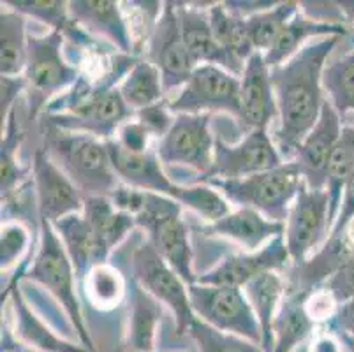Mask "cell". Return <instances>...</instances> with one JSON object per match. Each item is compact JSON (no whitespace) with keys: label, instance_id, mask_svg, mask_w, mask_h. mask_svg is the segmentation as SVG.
I'll return each instance as SVG.
<instances>
[{"label":"cell","instance_id":"cell-55","mask_svg":"<svg viewBox=\"0 0 354 352\" xmlns=\"http://www.w3.org/2000/svg\"><path fill=\"white\" fill-rule=\"evenodd\" d=\"M2 352H9V351H6V349H2Z\"/></svg>","mask_w":354,"mask_h":352},{"label":"cell","instance_id":"cell-3","mask_svg":"<svg viewBox=\"0 0 354 352\" xmlns=\"http://www.w3.org/2000/svg\"><path fill=\"white\" fill-rule=\"evenodd\" d=\"M44 150L78 187L83 198H109L122 185L106 141L94 136L60 131L46 124Z\"/></svg>","mask_w":354,"mask_h":352},{"label":"cell","instance_id":"cell-42","mask_svg":"<svg viewBox=\"0 0 354 352\" xmlns=\"http://www.w3.org/2000/svg\"><path fill=\"white\" fill-rule=\"evenodd\" d=\"M134 116H136L138 122H141L148 131L152 132V136H156L159 140L169 132L173 122H175L171 109H169L167 102L162 101L140 109V111L134 113Z\"/></svg>","mask_w":354,"mask_h":352},{"label":"cell","instance_id":"cell-24","mask_svg":"<svg viewBox=\"0 0 354 352\" xmlns=\"http://www.w3.org/2000/svg\"><path fill=\"white\" fill-rule=\"evenodd\" d=\"M51 225L62 240L64 248L73 263L74 271H76V279L85 282L92 268H95L97 264H106L109 256L101 247L97 237L94 234L86 219L83 217V213L67 215Z\"/></svg>","mask_w":354,"mask_h":352},{"label":"cell","instance_id":"cell-48","mask_svg":"<svg viewBox=\"0 0 354 352\" xmlns=\"http://www.w3.org/2000/svg\"><path fill=\"white\" fill-rule=\"evenodd\" d=\"M298 4H300V11L315 21L335 25L347 24L339 8V2H298Z\"/></svg>","mask_w":354,"mask_h":352},{"label":"cell","instance_id":"cell-50","mask_svg":"<svg viewBox=\"0 0 354 352\" xmlns=\"http://www.w3.org/2000/svg\"><path fill=\"white\" fill-rule=\"evenodd\" d=\"M328 329L337 337L354 338V298L340 303L333 317L326 322Z\"/></svg>","mask_w":354,"mask_h":352},{"label":"cell","instance_id":"cell-20","mask_svg":"<svg viewBox=\"0 0 354 352\" xmlns=\"http://www.w3.org/2000/svg\"><path fill=\"white\" fill-rule=\"evenodd\" d=\"M183 43L187 46L196 66H218L233 76L241 77L243 67L233 62V58L222 50L210 27L208 11L192 4L176 2Z\"/></svg>","mask_w":354,"mask_h":352},{"label":"cell","instance_id":"cell-4","mask_svg":"<svg viewBox=\"0 0 354 352\" xmlns=\"http://www.w3.org/2000/svg\"><path fill=\"white\" fill-rule=\"evenodd\" d=\"M301 182L304 176L300 166L296 160H288L275 169L252 174L247 178H207L198 183L214 187L227 203L238 205L240 208L256 210L268 221L284 224Z\"/></svg>","mask_w":354,"mask_h":352},{"label":"cell","instance_id":"cell-43","mask_svg":"<svg viewBox=\"0 0 354 352\" xmlns=\"http://www.w3.org/2000/svg\"><path fill=\"white\" fill-rule=\"evenodd\" d=\"M324 289L331 293L337 303H346L354 298V256L347 257L339 270L324 282Z\"/></svg>","mask_w":354,"mask_h":352},{"label":"cell","instance_id":"cell-30","mask_svg":"<svg viewBox=\"0 0 354 352\" xmlns=\"http://www.w3.org/2000/svg\"><path fill=\"white\" fill-rule=\"evenodd\" d=\"M208 18H210L212 32H214L222 50L233 58L234 64L245 69L247 60L254 53H257L252 46L249 32H247L245 18H240L238 15L231 12L224 6V2L222 4H212L210 9H208Z\"/></svg>","mask_w":354,"mask_h":352},{"label":"cell","instance_id":"cell-21","mask_svg":"<svg viewBox=\"0 0 354 352\" xmlns=\"http://www.w3.org/2000/svg\"><path fill=\"white\" fill-rule=\"evenodd\" d=\"M6 296H11L15 337L24 347L34 352H90L83 345H74L73 342H67L66 338L55 333L25 302L16 279L6 290Z\"/></svg>","mask_w":354,"mask_h":352},{"label":"cell","instance_id":"cell-14","mask_svg":"<svg viewBox=\"0 0 354 352\" xmlns=\"http://www.w3.org/2000/svg\"><path fill=\"white\" fill-rule=\"evenodd\" d=\"M148 57L159 69L166 92L185 85L198 67L183 43L176 2H164L162 12L150 32Z\"/></svg>","mask_w":354,"mask_h":352},{"label":"cell","instance_id":"cell-8","mask_svg":"<svg viewBox=\"0 0 354 352\" xmlns=\"http://www.w3.org/2000/svg\"><path fill=\"white\" fill-rule=\"evenodd\" d=\"M196 317L224 333L261 345L263 331L243 289L192 284L187 287Z\"/></svg>","mask_w":354,"mask_h":352},{"label":"cell","instance_id":"cell-40","mask_svg":"<svg viewBox=\"0 0 354 352\" xmlns=\"http://www.w3.org/2000/svg\"><path fill=\"white\" fill-rule=\"evenodd\" d=\"M180 206L192 210L205 221L217 222L222 217H226L230 212V203L222 198V194L217 192L214 187L207 183H192V185H182L180 196L176 199Z\"/></svg>","mask_w":354,"mask_h":352},{"label":"cell","instance_id":"cell-49","mask_svg":"<svg viewBox=\"0 0 354 352\" xmlns=\"http://www.w3.org/2000/svg\"><path fill=\"white\" fill-rule=\"evenodd\" d=\"M27 89V80L25 76H2L0 80V116L2 124L8 120L9 113L16 106V99L24 90Z\"/></svg>","mask_w":354,"mask_h":352},{"label":"cell","instance_id":"cell-35","mask_svg":"<svg viewBox=\"0 0 354 352\" xmlns=\"http://www.w3.org/2000/svg\"><path fill=\"white\" fill-rule=\"evenodd\" d=\"M323 89L340 118L354 113V46L349 53L326 66Z\"/></svg>","mask_w":354,"mask_h":352},{"label":"cell","instance_id":"cell-18","mask_svg":"<svg viewBox=\"0 0 354 352\" xmlns=\"http://www.w3.org/2000/svg\"><path fill=\"white\" fill-rule=\"evenodd\" d=\"M240 83L238 124L249 131L268 129L270 122L279 116V109H277L275 93L270 77V67L266 66L263 53H254L247 60Z\"/></svg>","mask_w":354,"mask_h":352},{"label":"cell","instance_id":"cell-31","mask_svg":"<svg viewBox=\"0 0 354 352\" xmlns=\"http://www.w3.org/2000/svg\"><path fill=\"white\" fill-rule=\"evenodd\" d=\"M27 18L9 8L2 9L0 12V74L21 76L27 67Z\"/></svg>","mask_w":354,"mask_h":352},{"label":"cell","instance_id":"cell-52","mask_svg":"<svg viewBox=\"0 0 354 352\" xmlns=\"http://www.w3.org/2000/svg\"><path fill=\"white\" fill-rule=\"evenodd\" d=\"M337 338L342 342V345L347 349V351L354 352V338H351V337H337Z\"/></svg>","mask_w":354,"mask_h":352},{"label":"cell","instance_id":"cell-19","mask_svg":"<svg viewBox=\"0 0 354 352\" xmlns=\"http://www.w3.org/2000/svg\"><path fill=\"white\" fill-rule=\"evenodd\" d=\"M106 147H108L115 173L122 183L145 190V192L167 196L175 201L178 199L182 185H176L167 178L156 150L150 148L145 154H133V151L124 150L115 140L106 141Z\"/></svg>","mask_w":354,"mask_h":352},{"label":"cell","instance_id":"cell-51","mask_svg":"<svg viewBox=\"0 0 354 352\" xmlns=\"http://www.w3.org/2000/svg\"><path fill=\"white\" fill-rule=\"evenodd\" d=\"M340 344L342 342L335 338L333 335H319V337L312 338L308 352H342Z\"/></svg>","mask_w":354,"mask_h":352},{"label":"cell","instance_id":"cell-29","mask_svg":"<svg viewBox=\"0 0 354 352\" xmlns=\"http://www.w3.org/2000/svg\"><path fill=\"white\" fill-rule=\"evenodd\" d=\"M247 299L252 306L254 314L259 321L261 331H263V342L261 349L263 352L273 351V321L279 312L282 295H284V282L277 271L263 273L257 279L250 280L243 287Z\"/></svg>","mask_w":354,"mask_h":352},{"label":"cell","instance_id":"cell-44","mask_svg":"<svg viewBox=\"0 0 354 352\" xmlns=\"http://www.w3.org/2000/svg\"><path fill=\"white\" fill-rule=\"evenodd\" d=\"M152 138V132L148 131L141 122L129 120L118 129L115 141L124 150L133 151V154H145V151L150 150V140Z\"/></svg>","mask_w":354,"mask_h":352},{"label":"cell","instance_id":"cell-2","mask_svg":"<svg viewBox=\"0 0 354 352\" xmlns=\"http://www.w3.org/2000/svg\"><path fill=\"white\" fill-rule=\"evenodd\" d=\"M136 62V58L129 55L118 57L104 82L97 85L78 80L69 93L51 102L46 124L60 131L94 136L101 141L117 138L118 129L133 118L134 111L125 104L115 83L120 76H127Z\"/></svg>","mask_w":354,"mask_h":352},{"label":"cell","instance_id":"cell-15","mask_svg":"<svg viewBox=\"0 0 354 352\" xmlns=\"http://www.w3.org/2000/svg\"><path fill=\"white\" fill-rule=\"evenodd\" d=\"M32 183L35 189V205L39 219L48 222H57L60 219L82 213L85 198L78 187L60 169L44 148L35 150L32 159Z\"/></svg>","mask_w":354,"mask_h":352},{"label":"cell","instance_id":"cell-47","mask_svg":"<svg viewBox=\"0 0 354 352\" xmlns=\"http://www.w3.org/2000/svg\"><path fill=\"white\" fill-rule=\"evenodd\" d=\"M353 221H354V174L347 180L346 187H344L339 215H337V219H335V224L333 228H331V232L328 238H342Z\"/></svg>","mask_w":354,"mask_h":352},{"label":"cell","instance_id":"cell-26","mask_svg":"<svg viewBox=\"0 0 354 352\" xmlns=\"http://www.w3.org/2000/svg\"><path fill=\"white\" fill-rule=\"evenodd\" d=\"M347 34L346 25H335V24H323V21H315V19L307 18L301 11L296 12L289 19L286 27L282 28L281 35L277 37L273 46L266 51L265 62L270 69L282 66L288 62L289 58L295 57L301 48L305 46L310 37H330V35H342Z\"/></svg>","mask_w":354,"mask_h":352},{"label":"cell","instance_id":"cell-32","mask_svg":"<svg viewBox=\"0 0 354 352\" xmlns=\"http://www.w3.org/2000/svg\"><path fill=\"white\" fill-rule=\"evenodd\" d=\"M122 99L134 113L162 101L166 93L159 69L150 60H138L118 85Z\"/></svg>","mask_w":354,"mask_h":352},{"label":"cell","instance_id":"cell-1","mask_svg":"<svg viewBox=\"0 0 354 352\" xmlns=\"http://www.w3.org/2000/svg\"><path fill=\"white\" fill-rule=\"evenodd\" d=\"M339 35L321 37L307 43L295 57L282 66L270 69L277 109L279 129L275 132V147L282 159L292 160L308 132L317 124L323 109V74L326 58L335 50Z\"/></svg>","mask_w":354,"mask_h":352},{"label":"cell","instance_id":"cell-5","mask_svg":"<svg viewBox=\"0 0 354 352\" xmlns=\"http://www.w3.org/2000/svg\"><path fill=\"white\" fill-rule=\"evenodd\" d=\"M39 248L35 252L34 263L28 268L24 279L39 284L53 296L59 305H62L71 326L80 338V345L95 352V345L88 333L85 319L82 314V305L76 296V271L64 248L62 240L59 238L51 222L39 219Z\"/></svg>","mask_w":354,"mask_h":352},{"label":"cell","instance_id":"cell-23","mask_svg":"<svg viewBox=\"0 0 354 352\" xmlns=\"http://www.w3.org/2000/svg\"><path fill=\"white\" fill-rule=\"evenodd\" d=\"M201 232L205 237L227 238L247 252H256L257 247L265 245L268 240L282 237L286 232V224L268 221L256 210L240 208L227 213L221 221L203 225Z\"/></svg>","mask_w":354,"mask_h":352},{"label":"cell","instance_id":"cell-25","mask_svg":"<svg viewBox=\"0 0 354 352\" xmlns=\"http://www.w3.org/2000/svg\"><path fill=\"white\" fill-rule=\"evenodd\" d=\"M162 308L136 280L129 282V324L125 349L129 352H156Z\"/></svg>","mask_w":354,"mask_h":352},{"label":"cell","instance_id":"cell-28","mask_svg":"<svg viewBox=\"0 0 354 352\" xmlns=\"http://www.w3.org/2000/svg\"><path fill=\"white\" fill-rule=\"evenodd\" d=\"M307 296L288 293L273 321V351L296 352L312 333L315 322L305 308Z\"/></svg>","mask_w":354,"mask_h":352},{"label":"cell","instance_id":"cell-11","mask_svg":"<svg viewBox=\"0 0 354 352\" xmlns=\"http://www.w3.org/2000/svg\"><path fill=\"white\" fill-rule=\"evenodd\" d=\"M212 115H176L171 129L157 143V157L164 166L191 167L207 176L214 164L215 140L210 132Z\"/></svg>","mask_w":354,"mask_h":352},{"label":"cell","instance_id":"cell-9","mask_svg":"<svg viewBox=\"0 0 354 352\" xmlns=\"http://www.w3.org/2000/svg\"><path fill=\"white\" fill-rule=\"evenodd\" d=\"M131 268H133V279L148 295L169 308L175 317L176 337L187 335L189 326L196 319L187 284L180 279L178 273L160 257L159 252L148 240H145L134 250Z\"/></svg>","mask_w":354,"mask_h":352},{"label":"cell","instance_id":"cell-45","mask_svg":"<svg viewBox=\"0 0 354 352\" xmlns=\"http://www.w3.org/2000/svg\"><path fill=\"white\" fill-rule=\"evenodd\" d=\"M305 308H307L308 315H310L314 322H328L335 315L337 308H339V303L331 296L330 290L321 287V289H315L314 293H310L307 296V299H305Z\"/></svg>","mask_w":354,"mask_h":352},{"label":"cell","instance_id":"cell-17","mask_svg":"<svg viewBox=\"0 0 354 352\" xmlns=\"http://www.w3.org/2000/svg\"><path fill=\"white\" fill-rule=\"evenodd\" d=\"M342 118L326 99L321 109L319 120L308 132L292 159L300 166L304 182L310 189H326L328 164L342 134Z\"/></svg>","mask_w":354,"mask_h":352},{"label":"cell","instance_id":"cell-27","mask_svg":"<svg viewBox=\"0 0 354 352\" xmlns=\"http://www.w3.org/2000/svg\"><path fill=\"white\" fill-rule=\"evenodd\" d=\"M82 213L108 256L136 228V219L115 208L109 198H85Z\"/></svg>","mask_w":354,"mask_h":352},{"label":"cell","instance_id":"cell-54","mask_svg":"<svg viewBox=\"0 0 354 352\" xmlns=\"http://www.w3.org/2000/svg\"><path fill=\"white\" fill-rule=\"evenodd\" d=\"M185 352H198V351H196V349H194V351H185Z\"/></svg>","mask_w":354,"mask_h":352},{"label":"cell","instance_id":"cell-6","mask_svg":"<svg viewBox=\"0 0 354 352\" xmlns=\"http://www.w3.org/2000/svg\"><path fill=\"white\" fill-rule=\"evenodd\" d=\"M136 225L147 232V240L183 282L187 286L198 282V275L192 270L189 229L182 219L180 203L167 196L147 192L143 210L136 217Z\"/></svg>","mask_w":354,"mask_h":352},{"label":"cell","instance_id":"cell-12","mask_svg":"<svg viewBox=\"0 0 354 352\" xmlns=\"http://www.w3.org/2000/svg\"><path fill=\"white\" fill-rule=\"evenodd\" d=\"M328 232H331L330 194L301 182L286 225V247L295 266L308 259V254L323 243Z\"/></svg>","mask_w":354,"mask_h":352},{"label":"cell","instance_id":"cell-38","mask_svg":"<svg viewBox=\"0 0 354 352\" xmlns=\"http://www.w3.org/2000/svg\"><path fill=\"white\" fill-rule=\"evenodd\" d=\"M2 4L24 15L25 18H32L46 25L51 30L62 32L64 35L74 27L69 2L64 0H6Z\"/></svg>","mask_w":354,"mask_h":352},{"label":"cell","instance_id":"cell-22","mask_svg":"<svg viewBox=\"0 0 354 352\" xmlns=\"http://www.w3.org/2000/svg\"><path fill=\"white\" fill-rule=\"evenodd\" d=\"M69 12L78 27L85 28L90 34L108 39L122 53L129 55L133 51V37L118 2L74 0L69 2Z\"/></svg>","mask_w":354,"mask_h":352},{"label":"cell","instance_id":"cell-13","mask_svg":"<svg viewBox=\"0 0 354 352\" xmlns=\"http://www.w3.org/2000/svg\"><path fill=\"white\" fill-rule=\"evenodd\" d=\"M281 151L268 136V129H254L238 145H230L215 138L214 164L207 176L196 178L194 183L207 178L238 180L282 166Z\"/></svg>","mask_w":354,"mask_h":352},{"label":"cell","instance_id":"cell-46","mask_svg":"<svg viewBox=\"0 0 354 352\" xmlns=\"http://www.w3.org/2000/svg\"><path fill=\"white\" fill-rule=\"evenodd\" d=\"M145 199H147V192L140 189H134V187H129L125 183H122L117 190H115L111 196H109V201L113 203V206L120 212L129 213L133 215L134 219L141 213L145 206Z\"/></svg>","mask_w":354,"mask_h":352},{"label":"cell","instance_id":"cell-10","mask_svg":"<svg viewBox=\"0 0 354 352\" xmlns=\"http://www.w3.org/2000/svg\"><path fill=\"white\" fill-rule=\"evenodd\" d=\"M240 77L218 66H198L178 95L167 102L175 115L227 113L240 118Z\"/></svg>","mask_w":354,"mask_h":352},{"label":"cell","instance_id":"cell-39","mask_svg":"<svg viewBox=\"0 0 354 352\" xmlns=\"http://www.w3.org/2000/svg\"><path fill=\"white\" fill-rule=\"evenodd\" d=\"M198 352H263L261 345L236 335L224 333L196 317L187 329Z\"/></svg>","mask_w":354,"mask_h":352},{"label":"cell","instance_id":"cell-34","mask_svg":"<svg viewBox=\"0 0 354 352\" xmlns=\"http://www.w3.org/2000/svg\"><path fill=\"white\" fill-rule=\"evenodd\" d=\"M298 11H300L298 2H279L272 9H266V11L257 12L250 18H245V27L250 41H252L254 50L257 53L265 55L273 46L277 37L281 35L286 24Z\"/></svg>","mask_w":354,"mask_h":352},{"label":"cell","instance_id":"cell-33","mask_svg":"<svg viewBox=\"0 0 354 352\" xmlns=\"http://www.w3.org/2000/svg\"><path fill=\"white\" fill-rule=\"evenodd\" d=\"M354 174V125H346L342 129L337 147L331 154L328 164L326 190L330 194V224L333 228L335 219L339 215L342 192L347 180Z\"/></svg>","mask_w":354,"mask_h":352},{"label":"cell","instance_id":"cell-7","mask_svg":"<svg viewBox=\"0 0 354 352\" xmlns=\"http://www.w3.org/2000/svg\"><path fill=\"white\" fill-rule=\"evenodd\" d=\"M62 44L64 34L57 30L28 37L27 67L24 76L27 80L30 118L41 111L48 99L78 83V69L64 58Z\"/></svg>","mask_w":354,"mask_h":352},{"label":"cell","instance_id":"cell-53","mask_svg":"<svg viewBox=\"0 0 354 352\" xmlns=\"http://www.w3.org/2000/svg\"><path fill=\"white\" fill-rule=\"evenodd\" d=\"M346 237H347V240H349L351 247H353V250H354V221L351 222V224H349V228H347V231H346Z\"/></svg>","mask_w":354,"mask_h":352},{"label":"cell","instance_id":"cell-41","mask_svg":"<svg viewBox=\"0 0 354 352\" xmlns=\"http://www.w3.org/2000/svg\"><path fill=\"white\" fill-rule=\"evenodd\" d=\"M30 245V232L21 222H6L2 224L0 237V268L8 271L24 257Z\"/></svg>","mask_w":354,"mask_h":352},{"label":"cell","instance_id":"cell-36","mask_svg":"<svg viewBox=\"0 0 354 352\" xmlns=\"http://www.w3.org/2000/svg\"><path fill=\"white\" fill-rule=\"evenodd\" d=\"M2 150H0V189H2V198L11 194L12 190L24 183L27 176V169L20 166L16 154L20 150L24 132L20 129V122L16 120V108L9 113L8 120L2 124Z\"/></svg>","mask_w":354,"mask_h":352},{"label":"cell","instance_id":"cell-37","mask_svg":"<svg viewBox=\"0 0 354 352\" xmlns=\"http://www.w3.org/2000/svg\"><path fill=\"white\" fill-rule=\"evenodd\" d=\"M83 284L88 302L99 310H111L120 305L127 290L120 271L108 263L92 268Z\"/></svg>","mask_w":354,"mask_h":352},{"label":"cell","instance_id":"cell-16","mask_svg":"<svg viewBox=\"0 0 354 352\" xmlns=\"http://www.w3.org/2000/svg\"><path fill=\"white\" fill-rule=\"evenodd\" d=\"M289 261H291V257H289L284 234H282V237L270 240L259 250L236 254V256L222 259L217 266L208 270L207 273L198 275L196 284L243 289L250 280L257 279L263 273L284 270Z\"/></svg>","mask_w":354,"mask_h":352}]
</instances>
